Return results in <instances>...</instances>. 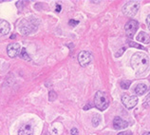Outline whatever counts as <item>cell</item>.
Returning <instances> with one entry per match:
<instances>
[{
    "label": "cell",
    "instance_id": "25",
    "mask_svg": "<svg viewBox=\"0 0 150 135\" xmlns=\"http://www.w3.org/2000/svg\"><path fill=\"white\" fill-rule=\"evenodd\" d=\"M89 108H90V105H89V104H88L86 106H85V107H84V109H85V110H88V109H89Z\"/></svg>",
    "mask_w": 150,
    "mask_h": 135
},
{
    "label": "cell",
    "instance_id": "21",
    "mask_svg": "<svg viewBox=\"0 0 150 135\" xmlns=\"http://www.w3.org/2000/svg\"><path fill=\"white\" fill-rule=\"evenodd\" d=\"M70 133H71V135H79L78 129H77L76 128L71 129V130H70Z\"/></svg>",
    "mask_w": 150,
    "mask_h": 135
},
{
    "label": "cell",
    "instance_id": "11",
    "mask_svg": "<svg viewBox=\"0 0 150 135\" xmlns=\"http://www.w3.org/2000/svg\"><path fill=\"white\" fill-rule=\"evenodd\" d=\"M11 25L6 20H0V35H6L10 33Z\"/></svg>",
    "mask_w": 150,
    "mask_h": 135
},
{
    "label": "cell",
    "instance_id": "26",
    "mask_svg": "<svg viewBox=\"0 0 150 135\" xmlns=\"http://www.w3.org/2000/svg\"><path fill=\"white\" fill-rule=\"evenodd\" d=\"M143 135H150V132H144Z\"/></svg>",
    "mask_w": 150,
    "mask_h": 135
},
{
    "label": "cell",
    "instance_id": "4",
    "mask_svg": "<svg viewBox=\"0 0 150 135\" xmlns=\"http://www.w3.org/2000/svg\"><path fill=\"white\" fill-rule=\"evenodd\" d=\"M140 8V3L138 1H128L123 7V13L128 17H134L137 14Z\"/></svg>",
    "mask_w": 150,
    "mask_h": 135
},
{
    "label": "cell",
    "instance_id": "14",
    "mask_svg": "<svg viewBox=\"0 0 150 135\" xmlns=\"http://www.w3.org/2000/svg\"><path fill=\"white\" fill-rule=\"evenodd\" d=\"M130 85H131V82H130L129 80H122L121 84H120L121 88L124 89V90H127L130 87Z\"/></svg>",
    "mask_w": 150,
    "mask_h": 135
},
{
    "label": "cell",
    "instance_id": "1",
    "mask_svg": "<svg viewBox=\"0 0 150 135\" xmlns=\"http://www.w3.org/2000/svg\"><path fill=\"white\" fill-rule=\"evenodd\" d=\"M131 67L137 74L144 73L149 67V58L145 53H136L131 57Z\"/></svg>",
    "mask_w": 150,
    "mask_h": 135
},
{
    "label": "cell",
    "instance_id": "6",
    "mask_svg": "<svg viewBox=\"0 0 150 135\" xmlns=\"http://www.w3.org/2000/svg\"><path fill=\"white\" fill-rule=\"evenodd\" d=\"M138 27H139V24H138V22L136 20H134V19L129 20L125 26L126 35H127L129 38H132L134 36V34L136 33V31L138 30Z\"/></svg>",
    "mask_w": 150,
    "mask_h": 135
},
{
    "label": "cell",
    "instance_id": "17",
    "mask_svg": "<svg viewBox=\"0 0 150 135\" xmlns=\"http://www.w3.org/2000/svg\"><path fill=\"white\" fill-rule=\"evenodd\" d=\"M56 98H57V94H56V92H55L54 90H50V92H49V100H50V102H53Z\"/></svg>",
    "mask_w": 150,
    "mask_h": 135
},
{
    "label": "cell",
    "instance_id": "22",
    "mask_svg": "<svg viewBox=\"0 0 150 135\" xmlns=\"http://www.w3.org/2000/svg\"><path fill=\"white\" fill-rule=\"evenodd\" d=\"M118 135H132L131 131H125V132H120Z\"/></svg>",
    "mask_w": 150,
    "mask_h": 135
},
{
    "label": "cell",
    "instance_id": "7",
    "mask_svg": "<svg viewBox=\"0 0 150 135\" xmlns=\"http://www.w3.org/2000/svg\"><path fill=\"white\" fill-rule=\"evenodd\" d=\"M91 53H88L86 50H83L81 51L78 55V62L82 67H86L90 62H91Z\"/></svg>",
    "mask_w": 150,
    "mask_h": 135
},
{
    "label": "cell",
    "instance_id": "10",
    "mask_svg": "<svg viewBox=\"0 0 150 135\" xmlns=\"http://www.w3.org/2000/svg\"><path fill=\"white\" fill-rule=\"evenodd\" d=\"M33 126L30 123L23 125L18 130V135H33Z\"/></svg>",
    "mask_w": 150,
    "mask_h": 135
},
{
    "label": "cell",
    "instance_id": "13",
    "mask_svg": "<svg viewBox=\"0 0 150 135\" xmlns=\"http://www.w3.org/2000/svg\"><path fill=\"white\" fill-rule=\"evenodd\" d=\"M147 91V86L145 84H138L135 88V92L138 95L144 94Z\"/></svg>",
    "mask_w": 150,
    "mask_h": 135
},
{
    "label": "cell",
    "instance_id": "18",
    "mask_svg": "<svg viewBox=\"0 0 150 135\" xmlns=\"http://www.w3.org/2000/svg\"><path fill=\"white\" fill-rule=\"evenodd\" d=\"M100 122H101V117L99 116V115H95L92 119V125L94 126H97L100 124Z\"/></svg>",
    "mask_w": 150,
    "mask_h": 135
},
{
    "label": "cell",
    "instance_id": "2",
    "mask_svg": "<svg viewBox=\"0 0 150 135\" xmlns=\"http://www.w3.org/2000/svg\"><path fill=\"white\" fill-rule=\"evenodd\" d=\"M37 27L38 24L35 19H23L19 25V31L22 34L28 35L34 33L37 30Z\"/></svg>",
    "mask_w": 150,
    "mask_h": 135
},
{
    "label": "cell",
    "instance_id": "20",
    "mask_svg": "<svg viewBox=\"0 0 150 135\" xmlns=\"http://www.w3.org/2000/svg\"><path fill=\"white\" fill-rule=\"evenodd\" d=\"M125 47H124V48H122V50H121L120 51H118V53L115 54V56H116V57H120L121 55L124 53V51H125Z\"/></svg>",
    "mask_w": 150,
    "mask_h": 135
},
{
    "label": "cell",
    "instance_id": "23",
    "mask_svg": "<svg viewBox=\"0 0 150 135\" xmlns=\"http://www.w3.org/2000/svg\"><path fill=\"white\" fill-rule=\"evenodd\" d=\"M146 23H147V26H148V29H149V31H150V14L147 16V18H146Z\"/></svg>",
    "mask_w": 150,
    "mask_h": 135
},
{
    "label": "cell",
    "instance_id": "19",
    "mask_svg": "<svg viewBox=\"0 0 150 135\" xmlns=\"http://www.w3.org/2000/svg\"><path fill=\"white\" fill-rule=\"evenodd\" d=\"M69 26L75 27V26H77L78 24H79V21L78 20H73V19H71V20L69 21Z\"/></svg>",
    "mask_w": 150,
    "mask_h": 135
},
{
    "label": "cell",
    "instance_id": "8",
    "mask_svg": "<svg viewBox=\"0 0 150 135\" xmlns=\"http://www.w3.org/2000/svg\"><path fill=\"white\" fill-rule=\"evenodd\" d=\"M21 47L18 43H11V44L7 47V53L10 57L14 58L20 54Z\"/></svg>",
    "mask_w": 150,
    "mask_h": 135
},
{
    "label": "cell",
    "instance_id": "15",
    "mask_svg": "<svg viewBox=\"0 0 150 135\" xmlns=\"http://www.w3.org/2000/svg\"><path fill=\"white\" fill-rule=\"evenodd\" d=\"M20 56H21V58L25 59V60H28V61L30 60V57L29 56V54L27 53V50H26L25 48L21 50V51H20Z\"/></svg>",
    "mask_w": 150,
    "mask_h": 135
},
{
    "label": "cell",
    "instance_id": "3",
    "mask_svg": "<svg viewBox=\"0 0 150 135\" xmlns=\"http://www.w3.org/2000/svg\"><path fill=\"white\" fill-rule=\"evenodd\" d=\"M94 105L98 109L102 110V112H104L105 109H108L109 105V100L106 93L101 90L97 91L95 96H94Z\"/></svg>",
    "mask_w": 150,
    "mask_h": 135
},
{
    "label": "cell",
    "instance_id": "12",
    "mask_svg": "<svg viewBox=\"0 0 150 135\" xmlns=\"http://www.w3.org/2000/svg\"><path fill=\"white\" fill-rule=\"evenodd\" d=\"M136 39H137V41L144 43V44H148V43L150 42V37H149V35H148L147 33H145L144 31H141V33L137 35Z\"/></svg>",
    "mask_w": 150,
    "mask_h": 135
},
{
    "label": "cell",
    "instance_id": "9",
    "mask_svg": "<svg viewBox=\"0 0 150 135\" xmlns=\"http://www.w3.org/2000/svg\"><path fill=\"white\" fill-rule=\"evenodd\" d=\"M113 126L114 129H117V130H120V129H126L128 126V123L123 120L121 117H115L113 120Z\"/></svg>",
    "mask_w": 150,
    "mask_h": 135
},
{
    "label": "cell",
    "instance_id": "27",
    "mask_svg": "<svg viewBox=\"0 0 150 135\" xmlns=\"http://www.w3.org/2000/svg\"><path fill=\"white\" fill-rule=\"evenodd\" d=\"M149 91H150V88H149Z\"/></svg>",
    "mask_w": 150,
    "mask_h": 135
},
{
    "label": "cell",
    "instance_id": "24",
    "mask_svg": "<svg viewBox=\"0 0 150 135\" xmlns=\"http://www.w3.org/2000/svg\"><path fill=\"white\" fill-rule=\"evenodd\" d=\"M60 10H61V6L60 5H57V7H56V11H57V13H59V11H60Z\"/></svg>",
    "mask_w": 150,
    "mask_h": 135
},
{
    "label": "cell",
    "instance_id": "16",
    "mask_svg": "<svg viewBox=\"0 0 150 135\" xmlns=\"http://www.w3.org/2000/svg\"><path fill=\"white\" fill-rule=\"evenodd\" d=\"M128 45H129L130 47H132V48H136V49H140V50H146V49H145V48H144L142 45L138 44V43L133 42V41H128Z\"/></svg>",
    "mask_w": 150,
    "mask_h": 135
},
{
    "label": "cell",
    "instance_id": "5",
    "mask_svg": "<svg viewBox=\"0 0 150 135\" xmlns=\"http://www.w3.org/2000/svg\"><path fill=\"white\" fill-rule=\"evenodd\" d=\"M122 102H123L124 106L126 109H131L138 104V97L136 95L124 94L123 96H122Z\"/></svg>",
    "mask_w": 150,
    "mask_h": 135
}]
</instances>
